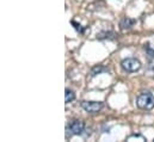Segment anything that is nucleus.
I'll return each instance as SVG.
<instances>
[{
    "instance_id": "423d86ee",
    "label": "nucleus",
    "mask_w": 154,
    "mask_h": 142,
    "mask_svg": "<svg viewBox=\"0 0 154 142\" xmlns=\"http://www.w3.org/2000/svg\"><path fill=\"white\" fill-rule=\"evenodd\" d=\"M75 99V93L73 92V91H71V90H66L65 91V102L68 104V103H71V102H73Z\"/></svg>"
},
{
    "instance_id": "39448f33",
    "label": "nucleus",
    "mask_w": 154,
    "mask_h": 142,
    "mask_svg": "<svg viewBox=\"0 0 154 142\" xmlns=\"http://www.w3.org/2000/svg\"><path fill=\"white\" fill-rule=\"evenodd\" d=\"M134 24H135V20H134V19H131V18H129V17H125V18H123V19L121 20L119 26H121L122 30H125V29H130Z\"/></svg>"
},
{
    "instance_id": "7ed1b4c3",
    "label": "nucleus",
    "mask_w": 154,
    "mask_h": 142,
    "mask_svg": "<svg viewBox=\"0 0 154 142\" xmlns=\"http://www.w3.org/2000/svg\"><path fill=\"white\" fill-rule=\"evenodd\" d=\"M84 129H85V123L82 121H79V119L72 121L67 125V130L71 131L72 135H81L82 131H84Z\"/></svg>"
},
{
    "instance_id": "20e7f679",
    "label": "nucleus",
    "mask_w": 154,
    "mask_h": 142,
    "mask_svg": "<svg viewBox=\"0 0 154 142\" xmlns=\"http://www.w3.org/2000/svg\"><path fill=\"white\" fill-rule=\"evenodd\" d=\"M81 107L88 113H96L103 109V103L102 102H82Z\"/></svg>"
},
{
    "instance_id": "f03ea898",
    "label": "nucleus",
    "mask_w": 154,
    "mask_h": 142,
    "mask_svg": "<svg viewBox=\"0 0 154 142\" xmlns=\"http://www.w3.org/2000/svg\"><path fill=\"white\" fill-rule=\"evenodd\" d=\"M121 67H122V69L124 72L135 73V72L140 71V68H141V62H140L137 59L128 57V59H124V60L121 62Z\"/></svg>"
},
{
    "instance_id": "f257e3e1",
    "label": "nucleus",
    "mask_w": 154,
    "mask_h": 142,
    "mask_svg": "<svg viewBox=\"0 0 154 142\" xmlns=\"http://www.w3.org/2000/svg\"><path fill=\"white\" fill-rule=\"evenodd\" d=\"M136 105L142 110H151L154 107V96L149 92H142L136 99Z\"/></svg>"
},
{
    "instance_id": "0eeeda50",
    "label": "nucleus",
    "mask_w": 154,
    "mask_h": 142,
    "mask_svg": "<svg viewBox=\"0 0 154 142\" xmlns=\"http://www.w3.org/2000/svg\"><path fill=\"white\" fill-rule=\"evenodd\" d=\"M109 35H112V32H106V31H102L97 35V38L99 39H104V38H109Z\"/></svg>"
},
{
    "instance_id": "6e6552de",
    "label": "nucleus",
    "mask_w": 154,
    "mask_h": 142,
    "mask_svg": "<svg viewBox=\"0 0 154 142\" xmlns=\"http://www.w3.org/2000/svg\"><path fill=\"white\" fill-rule=\"evenodd\" d=\"M104 71V68L102 67V66H97V67H94L92 72H91V74L94 76V75H97V74H99V73H102V72Z\"/></svg>"
}]
</instances>
